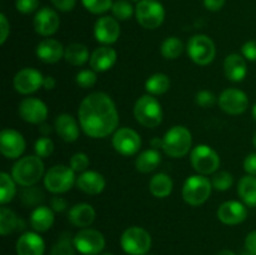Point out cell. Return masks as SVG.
Returning <instances> with one entry per match:
<instances>
[{"label": "cell", "instance_id": "obj_1", "mask_svg": "<svg viewBox=\"0 0 256 255\" xmlns=\"http://www.w3.org/2000/svg\"><path fill=\"white\" fill-rule=\"evenodd\" d=\"M80 126L90 138H106L116 130L119 114L114 102L102 92H92L80 104L78 110Z\"/></svg>", "mask_w": 256, "mask_h": 255}, {"label": "cell", "instance_id": "obj_2", "mask_svg": "<svg viewBox=\"0 0 256 255\" xmlns=\"http://www.w3.org/2000/svg\"><path fill=\"white\" fill-rule=\"evenodd\" d=\"M44 175V162L38 155H28L14 164L12 176L22 186H32Z\"/></svg>", "mask_w": 256, "mask_h": 255}, {"label": "cell", "instance_id": "obj_3", "mask_svg": "<svg viewBox=\"0 0 256 255\" xmlns=\"http://www.w3.org/2000/svg\"><path fill=\"white\" fill-rule=\"evenodd\" d=\"M192 144V132L182 125L170 128L162 138V150L170 158L185 156L190 152Z\"/></svg>", "mask_w": 256, "mask_h": 255}, {"label": "cell", "instance_id": "obj_4", "mask_svg": "<svg viewBox=\"0 0 256 255\" xmlns=\"http://www.w3.org/2000/svg\"><path fill=\"white\" fill-rule=\"evenodd\" d=\"M135 119L145 128H156L162 120V104L152 95H142L134 105Z\"/></svg>", "mask_w": 256, "mask_h": 255}, {"label": "cell", "instance_id": "obj_5", "mask_svg": "<svg viewBox=\"0 0 256 255\" xmlns=\"http://www.w3.org/2000/svg\"><path fill=\"white\" fill-rule=\"evenodd\" d=\"M122 250L129 255H146L152 248V236L140 226H130L120 238Z\"/></svg>", "mask_w": 256, "mask_h": 255}, {"label": "cell", "instance_id": "obj_6", "mask_svg": "<svg viewBox=\"0 0 256 255\" xmlns=\"http://www.w3.org/2000/svg\"><path fill=\"white\" fill-rule=\"evenodd\" d=\"M212 184L204 175H192L188 178L182 186V198L192 206H198L206 202L212 194Z\"/></svg>", "mask_w": 256, "mask_h": 255}, {"label": "cell", "instance_id": "obj_7", "mask_svg": "<svg viewBox=\"0 0 256 255\" xmlns=\"http://www.w3.org/2000/svg\"><path fill=\"white\" fill-rule=\"evenodd\" d=\"M74 184H76L75 172L65 165H55L50 168L44 176L45 188L54 194L69 192Z\"/></svg>", "mask_w": 256, "mask_h": 255}, {"label": "cell", "instance_id": "obj_8", "mask_svg": "<svg viewBox=\"0 0 256 255\" xmlns=\"http://www.w3.org/2000/svg\"><path fill=\"white\" fill-rule=\"evenodd\" d=\"M135 16L145 29H156L164 22L165 10L158 0H140L135 8Z\"/></svg>", "mask_w": 256, "mask_h": 255}, {"label": "cell", "instance_id": "obj_9", "mask_svg": "<svg viewBox=\"0 0 256 255\" xmlns=\"http://www.w3.org/2000/svg\"><path fill=\"white\" fill-rule=\"evenodd\" d=\"M186 50L190 59L195 64L202 65V66L210 64L216 54L214 42L209 36L202 34H198L190 38V40L188 42Z\"/></svg>", "mask_w": 256, "mask_h": 255}, {"label": "cell", "instance_id": "obj_10", "mask_svg": "<svg viewBox=\"0 0 256 255\" xmlns=\"http://www.w3.org/2000/svg\"><path fill=\"white\" fill-rule=\"evenodd\" d=\"M190 160L195 172H199L200 175L212 174L216 172L220 165V158L218 152L205 144L198 145L192 150Z\"/></svg>", "mask_w": 256, "mask_h": 255}, {"label": "cell", "instance_id": "obj_11", "mask_svg": "<svg viewBox=\"0 0 256 255\" xmlns=\"http://www.w3.org/2000/svg\"><path fill=\"white\" fill-rule=\"evenodd\" d=\"M75 249L84 255H98L105 248V238L99 230L82 228L74 236Z\"/></svg>", "mask_w": 256, "mask_h": 255}, {"label": "cell", "instance_id": "obj_12", "mask_svg": "<svg viewBox=\"0 0 256 255\" xmlns=\"http://www.w3.org/2000/svg\"><path fill=\"white\" fill-rule=\"evenodd\" d=\"M112 146L119 154L124 156H132L140 150L142 139L135 130L130 128H120L114 132Z\"/></svg>", "mask_w": 256, "mask_h": 255}, {"label": "cell", "instance_id": "obj_13", "mask_svg": "<svg viewBox=\"0 0 256 255\" xmlns=\"http://www.w3.org/2000/svg\"><path fill=\"white\" fill-rule=\"evenodd\" d=\"M219 105L226 114L239 115L248 109L249 99L242 90L229 88L220 94Z\"/></svg>", "mask_w": 256, "mask_h": 255}, {"label": "cell", "instance_id": "obj_14", "mask_svg": "<svg viewBox=\"0 0 256 255\" xmlns=\"http://www.w3.org/2000/svg\"><path fill=\"white\" fill-rule=\"evenodd\" d=\"M44 76L42 72L32 68H24L19 70L14 76V88L22 95L38 92L42 86Z\"/></svg>", "mask_w": 256, "mask_h": 255}, {"label": "cell", "instance_id": "obj_15", "mask_svg": "<svg viewBox=\"0 0 256 255\" xmlns=\"http://www.w3.org/2000/svg\"><path fill=\"white\" fill-rule=\"evenodd\" d=\"M25 150L24 136L14 129H2L0 132V152L8 159H18Z\"/></svg>", "mask_w": 256, "mask_h": 255}, {"label": "cell", "instance_id": "obj_16", "mask_svg": "<svg viewBox=\"0 0 256 255\" xmlns=\"http://www.w3.org/2000/svg\"><path fill=\"white\" fill-rule=\"evenodd\" d=\"M19 115L30 124H42L48 118V106L36 98H25L19 104Z\"/></svg>", "mask_w": 256, "mask_h": 255}, {"label": "cell", "instance_id": "obj_17", "mask_svg": "<svg viewBox=\"0 0 256 255\" xmlns=\"http://www.w3.org/2000/svg\"><path fill=\"white\" fill-rule=\"evenodd\" d=\"M95 39L104 45L114 44L120 36V25L115 18L102 16L94 26Z\"/></svg>", "mask_w": 256, "mask_h": 255}, {"label": "cell", "instance_id": "obj_18", "mask_svg": "<svg viewBox=\"0 0 256 255\" xmlns=\"http://www.w3.org/2000/svg\"><path fill=\"white\" fill-rule=\"evenodd\" d=\"M60 26V19L56 12L50 8H42L34 18V29L42 36H50L55 34Z\"/></svg>", "mask_w": 256, "mask_h": 255}, {"label": "cell", "instance_id": "obj_19", "mask_svg": "<svg viewBox=\"0 0 256 255\" xmlns=\"http://www.w3.org/2000/svg\"><path fill=\"white\" fill-rule=\"evenodd\" d=\"M248 216V210L242 202L230 200L222 204L218 209V219L226 225H238Z\"/></svg>", "mask_w": 256, "mask_h": 255}, {"label": "cell", "instance_id": "obj_20", "mask_svg": "<svg viewBox=\"0 0 256 255\" xmlns=\"http://www.w3.org/2000/svg\"><path fill=\"white\" fill-rule=\"evenodd\" d=\"M65 49L58 40L48 38L42 40L36 46V56L46 64H55L64 58Z\"/></svg>", "mask_w": 256, "mask_h": 255}, {"label": "cell", "instance_id": "obj_21", "mask_svg": "<svg viewBox=\"0 0 256 255\" xmlns=\"http://www.w3.org/2000/svg\"><path fill=\"white\" fill-rule=\"evenodd\" d=\"M18 255H42L45 252V242L38 232H26L16 242Z\"/></svg>", "mask_w": 256, "mask_h": 255}, {"label": "cell", "instance_id": "obj_22", "mask_svg": "<svg viewBox=\"0 0 256 255\" xmlns=\"http://www.w3.org/2000/svg\"><path fill=\"white\" fill-rule=\"evenodd\" d=\"M116 52L112 48L108 46V45L100 46L95 49L90 55V68L98 72H108L114 66V64L116 62Z\"/></svg>", "mask_w": 256, "mask_h": 255}, {"label": "cell", "instance_id": "obj_23", "mask_svg": "<svg viewBox=\"0 0 256 255\" xmlns=\"http://www.w3.org/2000/svg\"><path fill=\"white\" fill-rule=\"evenodd\" d=\"M105 185L106 182H105L104 176L100 172H92V170H86L76 178V186L85 194H100L105 189Z\"/></svg>", "mask_w": 256, "mask_h": 255}, {"label": "cell", "instance_id": "obj_24", "mask_svg": "<svg viewBox=\"0 0 256 255\" xmlns=\"http://www.w3.org/2000/svg\"><path fill=\"white\" fill-rule=\"evenodd\" d=\"M96 212L94 208L86 202H80L74 205L68 212V219L74 226L88 228L94 222Z\"/></svg>", "mask_w": 256, "mask_h": 255}, {"label": "cell", "instance_id": "obj_25", "mask_svg": "<svg viewBox=\"0 0 256 255\" xmlns=\"http://www.w3.org/2000/svg\"><path fill=\"white\" fill-rule=\"evenodd\" d=\"M56 134L66 142H74L79 138V125L70 114H60L55 120Z\"/></svg>", "mask_w": 256, "mask_h": 255}, {"label": "cell", "instance_id": "obj_26", "mask_svg": "<svg viewBox=\"0 0 256 255\" xmlns=\"http://www.w3.org/2000/svg\"><path fill=\"white\" fill-rule=\"evenodd\" d=\"M224 72L228 79L232 80V82H242L248 74L245 59L240 54L228 55L224 62Z\"/></svg>", "mask_w": 256, "mask_h": 255}, {"label": "cell", "instance_id": "obj_27", "mask_svg": "<svg viewBox=\"0 0 256 255\" xmlns=\"http://www.w3.org/2000/svg\"><path fill=\"white\" fill-rule=\"evenodd\" d=\"M54 224V210L45 205H39L30 214V225L36 232H48Z\"/></svg>", "mask_w": 256, "mask_h": 255}, {"label": "cell", "instance_id": "obj_28", "mask_svg": "<svg viewBox=\"0 0 256 255\" xmlns=\"http://www.w3.org/2000/svg\"><path fill=\"white\" fill-rule=\"evenodd\" d=\"M238 194L246 206H256V176L245 175L238 184Z\"/></svg>", "mask_w": 256, "mask_h": 255}, {"label": "cell", "instance_id": "obj_29", "mask_svg": "<svg viewBox=\"0 0 256 255\" xmlns=\"http://www.w3.org/2000/svg\"><path fill=\"white\" fill-rule=\"evenodd\" d=\"M172 180L165 172H159V174L154 175L149 182L150 192L154 195L155 198H166L172 194Z\"/></svg>", "mask_w": 256, "mask_h": 255}, {"label": "cell", "instance_id": "obj_30", "mask_svg": "<svg viewBox=\"0 0 256 255\" xmlns=\"http://www.w3.org/2000/svg\"><path fill=\"white\" fill-rule=\"evenodd\" d=\"M160 162H162V156H160L159 152L156 149H148L144 150L139 156L135 160V168L138 172H152L159 166Z\"/></svg>", "mask_w": 256, "mask_h": 255}, {"label": "cell", "instance_id": "obj_31", "mask_svg": "<svg viewBox=\"0 0 256 255\" xmlns=\"http://www.w3.org/2000/svg\"><path fill=\"white\" fill-rule=\"evenodd\" d=\"M64 59L66 60V62L74 65V66H82L88 60H90L89 50L84 44L72 42L65 48Z\"/></svg>", "mask_w": 256, "mask_h": 255}, {"label": "cell", "instance_id": "obj_32", "mask_svg": "<svg viewBox=\"0 0 256 255\" xmlns=\"http://www.w3.org/2000/svg\"><path fill=\"white\" fill-rule=\"evenodd\" d=\"M170 88V79L168 75L162 72H156L152 75L145 82V90L150 95H162L169 90Z\"/></svg>", "mask_w": 256, "mask_h": 255}, {"label": "cell", "instance_id": "obj_33", "mask_svg": "<svg viewBox=\"0 0 256 255\" xmlns=\"http://www.w3.org/2000/svg\"><path fill=\"white\" fill-rule=\"evenodd\" d=\"M18 225H19V218L16 216V214L9 208H0V234L6 236L10 232L18 230Z\"/></svg>", "mask_w": 256, "mask_h": 255}, {"label": "cell", "instance_id": "obj_34", "mask_svg": "<svg viewBox=\"0 0 256 255\" xmlns=\"http://www.w3.org/2000/svg\"><path fill=\"white\" fill-rule=\"evenodd\" d=\"M16 194L15 180L6 172H0V204L5 205L12 202Z\"/></svg>", "mask_w": 256, "mask_h": 255}, {"label": "cell", "instance_id": "obj_35", "mask_svg": "<svg viewBox=\"0 0 256 255\" xmlns=\"http://www.w3.org/2000/svg\"><path fill=\"white\" fill-rule=\"evenodd\" d=\"M160 52L165 59H176L184 52V44L176 36H170L162 42Z\"/></svg>", "mask_w": 256, "mask_h": 255}, {"label": "cell", "instance_id": "obj_36", "mask_svg": "<svg viewBox=\"0 0 256 255\" xmlns=\"http://www.w3.org/2000/svg\"><path fill=\"white\" fill-rule=\"evenodd\" d=\"M50 255H75L74 238L72 239L70 234L68 232L62 234L58 242L52 245Z\"/></svg>", "mask_w": 256, "mask_h": 255}, {"label": "cell", "instance_id": "obj_37", "mask_svg": "<svg viewBox=\"0 0 256 255\" xmlns=\"http://www.w3.org/2000/svg\"><path fill=\"white\" fill-rule=\"evenodd\" d=\"M45 195L42 190L32 185V186H24V190L22 192V202L25 206L36 208L39 206L40 202H44Z\"/></svg>", "mask_w": 256, "mask_h": 255}, {"label": "cell", "instance_id": "obj_38", "mask_svg": "<svg viewBox=\"0 0 256 255\" xmlns=\"http://www.w3.org/2000/svg\"><path fill=\"white\" fill-rule=\"evenodd\" d=\"M112 15L118 20H128L134 14V8L129 0H116L112 6Z\"/></svg>", "mask_w": 256, "mask_h": 255}, {"label": "cell", "instance_id": "obj_39", "mask_svg": "<svg viewBox=\"0 0 256 255\" xmlns=\"http://www.w3.org/2000/svg\"><path fill=\"white\" fill-rule=\"evenodd\" d=\"M232 182H234V178L228 172H215L212 179V188L215 190H218V192H225V190H228L232 185Z\"/></svg>", "mask_w": 256, "mask_h": 255}, {"label": "cell", "instance_id": "obj_40", "mask_svg": "<svg viewBox=\"0 0 256 255\" xmlns=\"http://www.w3.org/2000/svg\"><path fill=\"white\" fill-rule=\"evenodd\" d=\"M82 2L85 9L92 14H102L112 9L114 4L112 0H82Z\"/></svg>", "mask_w": 256, "mask_h": 255}, {"label": "cell", "instance_id": "obj_41", "mask_svg": "<svg viewBox=\"0 0 256 255\" xmlns=\"http://www.w3.org/2000/svg\"><path fill=\"white\" fill-rule=\"evenodd\" d=\"M35 152L39 158H48L54 152V142L48 136H42L39 138L35 142Z\"/></svg>", "mask_w": 256, "mask_h": 255}, {"label": "cell", "instance_id": "obj_42", "mask_svg": "<svg viewBox=\"0 0 256 255\" xmlns=\"http://www.w3.org/2000/svg\"><path fill=\"white\" fill-rule=\"evenodd\" d=\"M96 74H95L94 70H89V69H85L82 70L76 74V84L79 85L80 88L82 89H89V88H92L96 82Z\"/></svg>", "mask_w": 256, "mask_h": 255}, {"label": "cell", "instance_id": "obj_43", "mask_svg": "<svg viewBox=\"0 0 256 255\" xmlns=\"http://www.w3.org/2000/svg\"><path fill=\"white\" fill-rule=\"evenodd\" d=\"M90 165V160L85 152H76L70 159V168L75 172H86Z\"/></svg>", "mask_w": 256, "mask_h": 255}, {"label": "cell", "instance_id": "obj_44", "mask_svg": "<svg viewBox=\"0 0 256 255\" xmlns=\"http://www.w3.org/2000/svg\"><path fill=\"white\" fill-rule=\"evenodd\" d=\"M195 102H196V104L199 105V106L209 108L215 104L216 98H215V95L212 94V92H209V90H202V92H198L196 96H195Z\"/></svg>", "mask_w": 256, "mask_h": 255}, {"label": "cell", "instance_id": "obj_45", "mask_svg": "<svg viewBox=\"0 0 256 255\" xmlns=\"http://www.w3.org/2000/svg\"><path fill=\"white\" fill-rule=\"evenodd\" d=\"M15 6L22 14H32L39 6V0H16Z\"/></svg>", "mask_w": 256, "mask_h": 255}, {"label": "cell", "instance_id": "obj_46", "mask_svg": "<svg viewBox=\"0 0 256 255\" xmlns=\"http://www.w3.org/2000/svg\"><path fill=\"white\" fill-rule=\"evenodd\" d=\"M242 52L244 58L250 62H256V40L246 42L242 48Z\"/></svg>", "mask_w": 256, "mask_h": 255}, {"label": "cell", "instance_id": "obj_47", "mask_svg": "<svg viewBox=\"0 0 256 255\" xmlns=\"http://www.w3.org/2000/svg\"><path fill=\"white\" fill-rule=\"evenodd\" d=\"M10 32V25L6 16L4 14H0V44H4L8 39V35Z\"/></svg>", "mask_w": 256, "mask_h": 255}, {"label": "cell", "instance_id": "obj_48", "mask_svg": "<svg viewBox=\"0 0 256 255\" xmlns=\"http://www.w3.org/2000/svg\"><path fill=\"white\" fill-rule=\"evenodd\" d=\"M244 169L249 175L256 176V152L249 154L244 160Z\"/></svg>", "mask_w": 256, "mask_h": 255}, {"label": "cell", "instance_id": "obj_49", "mask_svg": "<svg viewBox=\"0 0 256 255\" xmlns=\"http://www.w3.org/2000/svg\"><path fill=\"white\" fill-rule=\"evenodd\" d=\"M50 2L60 12H70L74 9L75 4H76V0H50Z\"/></svg>", "mask_w": 256, "mask_h": 255}, {"label": "cell", "instance_id": "obj_50", "mask_svg": "<svg viewBox=\"0 0 256 255\" xmlns=\"http://www.w3.org/2000/svg\"><path fill=\"white\" fill-rule=\"evenodd\" d=\"M50 208L56 212H64V210L68 208V202L66 200L62 199V198L52 196V200H50Z\"/></svg>", "mask_w": 256, "mask_h": 255}, {"label": "cell", "instance_id": "obj_51", "mask_svg": "<svg viewBox=\"0 0 256 255\" xmlns=\"http://www.w3.org/2000/svg\"><path fill=\"white\" fill-rule=\"evenodd\" d=\"M245 248L248 252L256 255V230L248 234L246 239H245Z\"/></svg>", "mask_w": 256, "mask_h": 255}, {"label": "cell", "instance_id": "obj_52", "mask_svg": "<svg viewBox=\"0 0 256 255\" xmlns=\"http://www.w3.org/2000/svg\"><path fill=\"white\" fill-rule=\"evenodd\" d=\"M204 5L210 12H219L225 5V0H204Z\"/></svg>", "mask_w": 256, "mask_h": 255}, {"label": "cell", "instance_id": "obj_53", "mask_svg": "<svg viewBox=\"0 0 256 255\" xmlns=\"http://www.w3.org/2000/svg\"><path fill=\"white\" fill-rule=\"evenodd\" d=\"M55 85H56V82H55L54 76H45L44 78V82H42V88H44L45 90H52L55 88Z\"/></svg>", "mask_w": 256, "mask_h": 255}, {"label": "cell", "instance_id": "obj_54", "mask_svg": "<svg viewBox=\"0 0 256 255\" xmlns=\"http://www.w3.org/2000/svg\"><path fill=\"white\" fill-rule=\"evenodd\" d=\"M39 132H42V134L44 135V136H48V135H49L50 132H52V126H50L49 124H45V122H42V124H40V126H39Z\"/></svg>", "mask_w": 256, "mask_h": 255}, {"label": "cell", "instance_id": "obj_55", "mask_svg": "<svg viewBox=\"0 0 256 255\" xmlns=\"http://www.w3.org/2000/svg\"><path fill=\"white\" fill-rule=\"evenodd\" d=\"M150 144H152V146L154 148V149H159V148H162V139H160V138H154V139L150 142Z\"/></svg>", "mask_w": 256, "mask_h": 255}, {"label": "cell", "instance_id": "obj_56", "mask_svg": "<svg viewBox=\"0 0 256 255\" xmlns=\"http://www.w3.org/2000/svg\"><path fill=\"white\" fill-rule=\"evenodd\" d=\"M216 255H236L234 252H232V250H222V252H218Z\"/></svg>", "mask_w": 256, "mask_h": 255}, {"label": "cell", "instance_id": "obj_57", "mask_svg": "<svg viewBox=\"0 0 256 255\" xmlns=\"http://www.w3.org/2000/svg\"><path fill=\"white\" fill-rule=\"evenodd\" d=\"M252 118H254L255 122H256V104L252 106Z\"/></svg>", "mask_w": 256, "mask_h": 255}, {"label": "cell", "instance_id": "obj_58", "mask_svg": "<svg viewBox=\"0 0 256 255\" xmlns=\"http://www.w3.org/2000/svg\"><path fill=\"white\" fill-rule=\"evenodd\" d=\"M242 255H255V254H252V252H248V250H246V252H242Z\"/></svg>", "mask_w": 256, "mask_h": 255}, {"label": "cell", "instance_id": "obj_59", "mask_svg": "<svg viewBox=\"0 0 256 255\" xmlns=\"http://www.w3.org/2000/svg\"><path fill=\"white\" fill-rule=\"evenodd\" d=\"M252 142H254V146L256 148V132H255V134H254V138H252Z\"/></svg>", "mask_w": 256, "mask_h": 255}, {"label": "cell", "instance_id": "obj_60", "mask_svg": "<svg viewBox=\"0 0 256 255\" xmlns=\"http://www.w3.org/2000/svg\"><path fill=\"white\" fill-rule=\"evenodd\" d=\"M102 255H112V254H110V252H104V254H102Z\"/></svg>", "mask_w": 256, "mask_h": 255}, {"label": "cell", "instance_id": "obj_61", "mask_svg": "<svg viewBox=\"0 0 256 255\" xmlns=\"http://www.w3.org/2000/svg\"><path fill=\"white\" fill-rule=\"evenodd\" d=\"M129 2H139V0H129Z\"/></svg>", "mask_w": 256, "mask_h": 255}]
</instances>
